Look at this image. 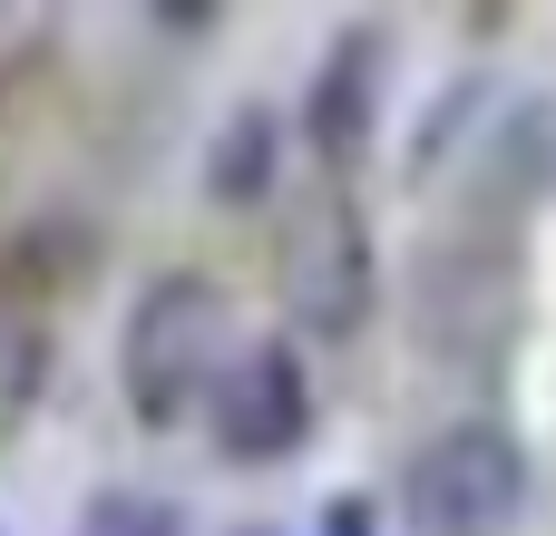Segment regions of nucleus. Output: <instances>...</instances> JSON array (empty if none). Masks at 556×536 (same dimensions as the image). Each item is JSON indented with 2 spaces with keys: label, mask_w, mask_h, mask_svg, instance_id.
Returning <instances> with one entry per match:
<instances>
[{
  "label": "nucleus",
  "mask_w": 556,
  "mask_h": 536,
  "mask_svg": "<svg viewBox=\"0 0 556 536\" xmlns=\"http://www.w3.org/2000/svg\"><path fill=\"white\" fill-rule=\"evenodd\" d=\"M313 536H381V508L342 488V498H323V527H313Z\"/></svg>",
  "instance_id": "obj_9"
},
{
  "label": "nucleus",
  "mask_w": 556,
  "mask_h": 536,
  "mask_svg": "<svg viewBox=\"0 0 556 536\" xmlns=\"http://www.w3.org/2000/svg\"><path fill=\"white\" fill-rule=\"evenodd\" d=\"M528 518V439L489 410L430 430L401 469V527L410 536H508Z\"/></svg>",
  "instance_id": "obj_2"
},
{
  "label": "nucleus",
  "mask_w": 556,
  "mask_h": 536,
  "mask_svg": "<svg viewBox=\"0 0 556 536\" xmlns=\"http://www.w3.org/2000/svg\"><path fill=\"white\" fill-rule=\"evenodd\" d=\"M371 303H381L371 225H362V205H352L342 186H323V195L293 215V234H283V312H293L303 332H323V342H352V332L371 322Z\"/></svg>",
  "instance_id": "obj_4"
},
{
  "label": "nucleus",
  "mask_w": 556,
  "mask_h": 536,
  "mask_svg": "<svg viewBox=\"0 0 556 536\" xmlns=\"http://www.w3.org/2000/svg\"><path fill=\"white\" fill-rule=\"evenodd\" d=\"M489 264H518L508 234H450V244H430L420 293H410V332H420V352H440V361H459V371H489V361L518 342V303H528V283H518V273L489 283Z\"/></svg>",
  "instance_id": "obj_3"
},
{
  "label": "nucleus",
  "mask_w": 556,
  "mask_h": 536,
  "mask_svg": "<svg viewBox=\"0 0 556 536\" xmlns=\"http://www.w3.org/2000/svg\"><path fill=\"white\" fill-rule=\"evenodd\" d=\"M195 420H205L215 459H235V469H274V459H293V449L313 439V371H303V352H293L283 332L235 342V361H225V381L205 391Z\"/></svg>",
  "instance_id": "obj_5"
},
{
  "label": "nucleus",
  "mask_w": 556,
  "mask_h": 536,
  "mask_svg": "<svg viewBox=\"0 0 556 536\" xmlns=\"http://www.w3.org/2000/svg\"><path fill=\"white\" fill-rule=\"evenodd\" d=\"M235 361V303L215 273H156L137 303H127V332H117V391L147 430H176L205 410V391L225 381Z\"/></svg>",
  "instance_id": "obj_1"
},
{
  "label": "nucleus",
  "mask_w": 556,
  "mask_h": 536,
  "mask_svg": "<svg viewBox=\"0 0 556 536\" xmlns=\"http://www.w3.org/2000/svg\"><path fill=\"white\" fill-rule=\"evenodd\" d=\"M274 166H283V117L264 98H235L215 146H205V195L215 205H254V195H274Z\"/></svg>",
  "instance_id": "obj_7"
},
{
  "label": "nucleus",
  "mask_w": 556,
  "mask_h": 536,
  "mask_svg": "<svg viewBox=\"0 0 556 536\" xmlns=\"http://www.w3.org/2000/svg\"><path fill=\"white\" fill-rule=\"evenodd\" d=\"M78 536H186V527H176V508L156 488H98L78 508Z\"/></svg>",
  "instance_id": "obj_8"
},
{
  "label": "nucleus",
  "mask_w": 556,
  "mask_h": 536,
  "mask_svg": "<svg viewBox=\"0 0 556 536\" xmlns=\"http://www.w3.org/2000/svg\"><path fill=\"white\" fill-rule=\"evenodd\" d=\"M381 88H391V29H381V20L332 29V49L313 59V88H303V137H313V156H323L332 176L371 156V137H381Z\"/></svg>",
  "instance_id": "obj_6"
}]
</instances>
